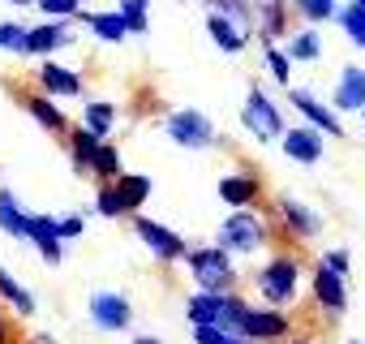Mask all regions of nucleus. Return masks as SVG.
<instances>
[{
  "instance_id": "8",
  "label": "nucleus",
  "mask_w": 365,
  "mask_h": 344,
  "mask_svg": "<svg viewBox=\"0 0 365 344\" xmlns=\"http://www.w3.org/2000/svg\"><path fill=\"white\" fill-rule=\"evenodd\" d=\"M241 125L258 138V142H279V133L288 129L284 125V112H279V103L262 91V86H250V95H245V108H241Z\"/></svg>"
},
{
  "instance_id": "47",
  "label": "nucleus",
  "mask_w": 365,
  "mask_h": 344,
  "mask_svg": "<svg viewBox=\"0 0 365 344\" xmlns=\"http://www.w3.org/2000/svg\"><path fill=\"white\" fill-rule=\"evenodd\" d=\"M361 125H365V108H361Z\"/></svg>"
},
{
  "instance_id": "28",
  "label": "nucleus",
  "mask_w": 365,
  "mask_h": 344,
  "mask_svg": "<svg viewBox=\"0 0 365 344\" xmlns=\"http://www.w3.org/2000/svg\"><path fill=\"white\" fill-rule=\"evenodd\" d=\"M339 31H344V39L356 48V52H365V9L361 5H335V18H331Z\"/></svg>"
},
{
  "instance_id": "12",
  "label": "nucleus",
  "mask_w": 365,
  "mask_h": 344,
  "mask_svg": "<svg viewBox=\"0 0 365 344\" xmlns=\"http://www.w3.org/2000/svg\"><path fill=\"white\" fill-rule=\"evenodd\" d=\"M275 220L284 224V233H288L292 241H314V237L322 233V216H318L309 203L292 198V194H279V198H275Z\"/></svg>"
},
{
  "instance_id": "29",
  "label": "nucleus",
  "mask_w": 365,
  "mask_h": 344,
  "mask_svg": "<svg viewBox=\"0 0 365 344\" xmlns=\"http://www.w3.org/2000/svg\"><path fill=\"white\" fill-rule=\"evenodd\" d=\"M95 216L99 220H129V207H125L116 181H99V190H95Z\"/></svg>"
},
{
  "instance_id": "45",
  "label": "nucleus",
  "mask_w": 365,
  "mask_h": 344,
  "mask_svg": "<svg viewBox=\"0 0 365 344\" xmlns=\"http://www.w3.org/2000/svg\"><path fill=\"white\" fill-rule=\"evenodd\" d=\"M348 5H361V9H365V0H348Z\"/></svg>"
},
{
  "instance_id": "48",
  "label": "nucleus",
  "mask_w": 365,
  "mask_h": 344,
  "mask_svg": "<svg viewBox=\"0 0 365 344\" xmlns=\"http://www.w3.org/2000/svg\"><path fill=\"white\" fill-rule=\"evenodd\" d=\"M0 323H9V318H5V314H0Z\"/></svg>"
},
{
  "instance_id": "16",
  "label": "nucleus",
  "mask_w": 365,
  "mask_h": 344,
  "mask_svg": "<svg viewBox=\"0 0 365 344\" xmlns=\"http://www.w3.org/2000/svg\"><path fill=\"white\" fill-rule=\"evenodd\" d=\"M331 108L344 116V112H361L365 108V65L348 61L339 65V78H335V91H331Z\"/></svg>"
},
{
  "instance_id": "24",
  "label": "nucleus",
  "mask_w": 365,
  "mask_h": 344,
  "mask_svg": "<svg viewBox=\"0 0 365 344\" xmlns=\"http://www.w3.org/2000/svg\"><path fill=\"white\" fill-rule=\"evenodd\" d=\"M26 224H31V207H22L14 190H0V233H9L14 241H26Z\"/></svg>"
},
{
  "instance_id": "27",
  "label": "nucleus",
  "mask_w": 365,
  "mask_h": 344,
  "mask_svg": "<svg viewBox=\"0 0 365 344\" xmlns=\"http://www.w3.org/2000/svg\"><path fill=\"white\" fill-rule=\"evenodd\" d=\"M116 190H120V198H125L129 216H138V211L146 207V198H150L155 181L146 177V172H120V177H116Z\"/></svg>"
},
{
  "instance_id": "21",
  "label": "nucleus",
  "mask_w": 365,
  "mask_h": 344,
  "mask_svg": "<svg viewBox=\"0 0 365 344\" xmlns=\"http://www.w3.org/2000/svg\"><path fill=\"white\" fill-rule=\"evenodd\" d=\"M0 301H5L14 314H22V318H35L39 314V301H35V293L9 271V267H0Z\"/></svg>"
},
{
  "instance_id": "36",
  "label": "nucleus",
  "mask_w": 365,
  "mask_h": 344,
  "mask_svg": "<svg viewBox=\"0 0 365 344\" xmlns=\"http://www.w3.org/2000/svg\"><path fill=\"white\" fill-rule=\"evenodd\" d=\"M56 233H61V241L69 246V241H78L82 233H86V216H56Z\"/></svg>"
},
{
  "instance_id": "26",
  "label": "nucleus",
  "mask_w": 365,
  "mask_h": 344,
  "mask_svg": "<svg viewBox=\"0 0 365 344\" xmlns=\"http://www.w3.org/2000/svg\"><path fill=\"white\" fill-rule=\"evenodd\" d=\"M78 18H82V22L91 26V35H95V39H103V44H125V39H129V31H125V22H120V14H116V9H108V14H103V9L86 14V9H82Z\"/></svg>"
},
{
  "instance_id": "38",
  "label": "nucleus",
  "mask_w": 365,
  "mask_h": 344,
  "mask_svg": "<svg viewBox=\"0 0 365 344\" xmlns=\"http://www.w3.org/2000/svg\"><path fill=\"white\" fill-rule=\"evenodd\" d=\"M22 22H0V52H18V44H22Z\"/></svg>"
},
{
  "instance_id": "34",
  "label": "nucleus",
  "mask_w": 365,
  "mask_h": 344,
  "mask_svg": "<svg viewBox=\"0 0 365 344\" xmlns=\"http://www.w3.org/2000/svg\"><path fill=\"white\" fill-rule=\"evenodd\" d=\"M35 9H43V18H56V22H73L82 14V0H35Z\"/></svg>"
},
{
  "instance_id": "11",
  "label": "nucleus",
  "mask_w": 365,
  "mask_h": 344,
  "mask_svg": "<svg viewBox=\"0 0 365 344\" xmlns=\"http://www.w3.org/2000/svg\"><path fill=\"white\" fill-rule=\"evenodd\" d=\"M73 44V22H56V18H43L39 26H26L22 31V44L14 56H52L61 48Z\"/></svg>"
},
{
  "instance_id": "17",
  "label": "nucleus",
  "mask_w": 365,
  "mask_h": 344,
  "mask_svg": "<svg viewBox=\"0 0 365 344\" xmlns=\"http://www.w3.org/2000/svg\"><path fill=\"white\" fill-rule=\"evenodd\" d=\"M26 241L35 246V254H39L48 267H61V263H65V241H61V233H56V216H35V211H31Z\"/></svg>"
},
{
  "instance_id": "32",
  "label": "nucleus",
  "mask_w": 365,
  "mask_h": 344,
  "mask_svg": "<svg viewBox=\"0 0 365 344\" xmlns=\"http://www.w3.org/2000/svg\"><path fill=\"white\" fill-rule=\"evenodd\" d=\"M262 69L271 74V82L292 86V61H288V52L279 44H262Z\"/></svg>"
},
{
  "instance_id": "4",
  "label": "nucleus",
  "mask_w": 365,
  "mask_h": 344,
  "mask_svg": "<svg viewBox=\"0 0 365 344\" xmlns=\"http://www.w3.org/2000/svg\"><path fill=\"white\" fill-rule=\"evenodd\" d=\"M163 133L180 151H211L220 142V129H215V121L202 108H172L163 116Z\"/></svg>"
},
{
  "instance_id": "20",
  "label": "nucleus",
  "mask_w": 365,
  "mask_h": 344,
  "mask_svg": "<svg viewBox=\"0 0 365 344\" xmlns=\"http://www.w3.org/2000/svg\"><path fill=\"white\" fill-rule=\"evenodd\" d=\"M207 31H211V39H215V48L220 52H228V56H241L245 48H250V26H241V22H232V18H224V14H207Z\"/></svg>"
},
{
  "instance_id": "9",
  "label": "nucleus",
  "mask_w": 365,
  "mask_h": 344,
  "mask_svg": "<svg viewBox=\"0 0 365 344\" xmlns=\"http://www.w3.org/2000/svg\"><path fill=\"white\" fill-rule=\"evenodd\" d=\"M133 220V237L159 258V263H185V250H190V241L180 237L176 228H168V224H159V220H150V216H129Z\"/></svg>"
},
{
  "instance_id": "5",
  "label": "nucleus",
  "mask_w": 365,
  "mask_h": 344,
  "mask_svg": "<svg viewBox=\"0 0 365 344\" xmlns=\"http://www.w3.org/2000/svg\"><path fill=\"white\" fill-rule=\"evenodd\" d=\"M232 335H241V340H254V344H284L288 335H292V318H288V310H275V305H245L241 310V318H237V327H232Z\"/></svg>"
},
{
  "instance_id": "42",
  "label": "nucleus",
  "mask_w": 365,
  "mask_h": 344,
  "mask_svg": "<svg viewBox=\"0 0 365 344\" xmlns=\"http://www.w3.org/2000/svg\"><path fill=\"white\" fill-rule=\"evenodd\" d=\"M284 344H314V340H305V335H288Z\"/></svg>"
},
{
  "instance_id": "40",
  "label": "nucleus",
  "mask_w": 365,
  "mask_h": 344,
  "mask_svg": "<svg viewBox=\"0 0 365 344\" xmlns=\"http://www.w3.org/2000/svg\"><path fill=\"white\" fill-rule=\"evenodd\" d=\"M0 344H14V331H9V323H0Z\"/></svg>"
},
{
  "instance_id": "18",
  "label": "nucleus",
  "mask_w": 365,
  "mask_h": 344,
  "mask_svg": "<svg viewBox=\"0 0 365 344\" xmlns=\"http://www.w3.org/2000/svg\"><path fill=\"white\" fill-rule=\"evenodd\" d=\"M215 194H220L224 207L241 211V207H254L262 198V181L254 177V172H224L220 186H215Z\"/></svg>"
},
{
  "instance_id": "15",
  "label": "nucleus",
  "mask_w": 365,
  "mask_h": 344,
  "mask_svg": "<svg viewBox=\"0 0 365 344\" xmlns=\"http://www.w3.org/2000/svg\"><path fill=\"white\" fill-rule=\"evenodd\" d=\"M279 151H284L292 163L314 168V163L327 155V138H322L314 125H292V129H284V133H279Z\"/></svg>"
},
{
  "instance_id": "44",
  "label": "nucleus",
  "mask_w": 365,
  "mask_h": 344,
  "mask_svg": "<svg viewBox=\"0 0 365 344\" xmlns=\"http://www.w3.org/2000/svg\"><path fill=\"white\" fill-rule=\"evenodd\" d=\"M228 344H254V340H241V335H232V340H228Z\"/></svg>"
},
{
  "instance_id": "23",
  "label": "nucleus",
  "mask_w": 365,
  "mask_h": 344,
  "mask_svg": "<svg viewBox=\"0 0 365 344\" xmlns=\"http://www.w3.org/2000/svg\"><path fill=\"white\" fill-rule=\"evenodd\" d=\"M65 142H69L73 172H78V177H91V163H95V151H99V142H103V138H95V133H91V129H82V125H69Z\"/></svg>"
},
{
  "instance_id": "35",
  "label": "nucleus",
  "mask_w": 365,
  "mask_h": 344,
  "mask_svg": "<svg viewBox=\"0 0 365 344\" xmlns=\"http://www.w3.org/2000/svg\"><path fill=\"white\" fill-rule=\"evenodd\" d=\"M318 267H327V271H335V275H352V254L344 250V246H335V250H322L318 254Z\"/></svg>"
},
{
  "instance_id": "31",
  "label": "nucleus",
  "mask_w": 365,
  "mask_h": 344,
  "mask_svg": "<svg viewBox=\"0 0 365 344\" xmlns=\"http://www.w3.org/2000/svg\"><path fill=\"white\" fill-rule=\"evenodd\" d=\"M116 14H120L129 35H146L150 31V0H120Z\"/></svg>"
},
{
  "instance_id": "7",
  "label": "nucleus",
  "mask_w": 365,
  "mask_h": 344,
  "mask_svg": "<svg viewBox=\"0 0 365 344\" xmlns=\"http://www.w3.org/2000/svg\"><path fill=\"white\" fill-rule=\"evenodd\" d=\"M86 310H91V327L103 331V335H120V331L133 327V301L120 288H95Z\"/></svg>"
},
{
  "instance_id": "2",
  "label": "nucleus",
  "mask_w": 365,
  "mask_h": 344,
  "mask_svg": "<svg viewBox=\"0 0 365 344\" xmlns=\"http://www.w3.org/2000/svg\"><path fill=\"white\" fill-rule=\"evenodd\" d=\"M215 246L232 258H254L271 246V224L254 211V207H241V211H228L220 233H215Z\"/></svg>"
},
{
  "instance_id": "25",
  "label": "nucleus",
  "mask_w": 365,
  "mask_h": 344,
  "mask_svg": "<svg viewBox=\"0 0 365 344\" xmlns=\"http://www.w3.org/2000/svg\"><path fill=\"white\" fill-rule=\"evenodd\" d=\"M82 129H91L95 138H112V129H116V103L112 99H86L82 103Z\"/></svg>"
},
{
  "instance_id": "10",
  "label": "nucleus",
  "mask_w": 365,
  "mask_h": 344,
  "mask_svg": "<svg viewBox=\"0 0 365 344\" xmlns=\"http://www.w3.org/2000/svg\"><path fill=\"white\" fill-rule=\"evenodd\" d=\"M288 103L301 112V125H314L322 138H344V121L331 103H322L309 86H288Z\"/></svg>"
},
{
  "instance_id": "43",
  "label": "nucleus",
  "mask_w": 365,
  "mask_h": 344,
  "mask_svg": "<svg viewBox=\"0 0 365 344\" xmlns=\"http://www.w3.org/2000/svg\"><path fill=\"white\" fill-rule=\"evenodd\" d=\"M9 5H22V9H31V5H35V0H9Z\"/></svg>"
},
{
  "instance_id": "13",
  "label": "nucleus",
  "mask_w": 365,
  "mask_h": 344,
  "mask_svg": "<svg viewBox=\"0 0 365 344\" xmlns=\"http://www.w3.org/2000/svg\"><path fill=\"white\" fill-rule=\"evenodd\" d=\"M309 297H314V305L327 318H344L348 314V280L335 275V271H327V267H318V263L309 271Z\"/></svg>"
},
{
  "instance_id": "46",
  "label": "nucleus",
  "mask_w": 365,
  "mask_h": 344,
  "mask_svg": "<svg viewBox=\"0 0 365 344\" xmlns=\"http://www.w3.org/2000/svg\"><path fill=\"white\" fill-rule=\"evenodd\" d=\"M348 344H365V340H348Z\"/></svg>"
},
{
  "instance_id": "33",
  "label": "nucleus",
  "mask_w": 365,
  "mask_h": 344,
  "mask_svg": "<svg viewBox=\"0 0 365 344\" xmlns=\"http://www.w3.org/2000/svg\"><path fill=\"white\" fill-rule=\"evenodd\" d=\"M288 9L305 18V26H322L335 18V0H288Z\"/></svg>"
},
{
  "instance_id": "6",
  "label": "nucleus",
  "mask_w": 365,
  "mask_h": 344,
  "mask_svg": "<svg viewBox=\"0 0 365 344\" xmlns=\"http://www.w3.org/2000/svg\"><path fill=\"white\" fill-rule=\"evenodd\" d=\"M245 305H250V301H245L241 293H202V288H194L190 301H185V318H190V327H198V323H220L224 331H232Z\"/></svg>"
},
{
  "instance_id": "3",
  "label": "nucleus",
  "mask_w": 365,
  "mask_h": 344,
  "mask_svg": "<svg viewBox=\"0 0 365 344\" xmlns=\"http://www.w3.org/2000/svg\"><path fill=\"white\" fill-rule=\"evenodd\" d=\"M185 267L194 275V288L202 293H237V258L220 246H190Z\"/></svg>"
},
{
  "instance_id": "14",
  "label": "nucleus",
  "mask_w": 365,
  "mask_h": 344,
  "mask_svg": "<svg viewBox=\"0 0 365 344\" xmlns=\"http://www.w3.org/2000/svg\"><path fill=\"white\" fill-rule=\"evenodd\" d=\"M35 82H39V91H43V95H52L56 103H61V99H78V95L86 91L82 74H78V69H69V65H61V61H52V56H43V61H39Z\"/></svg>"
},
{
  "instance_id": "19",
  "label": "nucleus",
  "mask_w": 365,
  "mask_h": 344,
  "mask_svg": "<svg viewBox=\"0 0 365 344\" xmlns=\"http://www.w3.org/2000/svg\"><path fill=\"white\" fill-rule=\"evenodd\" d=\"M22 112H26L39 129H48V133H69V116H65V108H61L52 95H43V91L22 95Z\"/></svg>"
},
{
  "instance_id": "30",
  "label": "nucleus",
  "mask_w": 365,
  "mask_h": 344,
  "mask_svg": "<svg viewBox=\"0 0 365 344\" xmlns=\"http://www.w3.org/2000/svg\"><path fill=\"white\" fill-rule=\"evenodd\" d=\"M125 172V163H120V151L103 138L99 142V151H95V163H91V177H99V181H116Z\"/></svg>"
},
{
  "instance_id": "22",
  "label": "nucleus",
  "mask_w": 365,
  "mask_h": 344,
  "mask_svg": "<svg viewBox=\"0 0 365 344\" xmlns=\"http://www.w3.org/2000/svg\"><path fill=\"white\" fill-rule=\"evenodd\" d=\"M279 48L288 52V61H292V65H314V61H322V35H318V26L288 31V39H284Z\"/></svg>"
},
{
  "instance_id": "39",
  "label": "nucleus",
  "mask_w": 365,
  "mask_h": 344,
  "mask_svg": "<svg viewBox=\"0 0 365 344\" xmlns=\"http://www.w3.org/2000/svg\"><path fill=\"white\" fill-rule=\"evenodd\" d=\"M133 344H168V340H159V335H150V331H142V335H133Z\"/></svg>"
},
{
  "instance_id": "41",
  "label": "nucleus",
  "mask_w": 365,
  "mask_h": 344,
  "mask_svg": "<svg viewBox=\"0 0 365 344\" xmlns=\"http://www.w3.org/2000/svg\"><path fill=\"white\" fill-rule=\"evenodd\" d=\"M31 344H56V340H52V335H48V331H39V335H35V340H31Z\"/></svg>"
},
{
  "instance_id": "37",
  "label": "nucleus",
  "mask_w": 365,
  "mask_h": 344,
  "mask_svg": "<svg viewBox=\"0 0 365 344\" xmlns=\"http://www.w3.org/2000/svg\"><path fill=\"white\" fill-rule=\"evenodd\" d=\"M232 331H224L220 323H198L194 327V344H228Z\"/></svg>"
},
{
  "instance_id": "1",
  "label": "nucleus",
  "mask_w": 365,
  "mask_h": 344,
  "mask_svg": "<svg viewBox=\"0 0 365 344\" xmlns=\"http://www.w3.org/2000/svg\"><path fill=\"white\" fill-rule=\"evenodd\" d=\"M301 275H305L301 258H297V254H288V250H275V254L254 271V288H258L262 305L288 310V305L297 301V293H301Z\"/></svg>"
}]
</instances>
